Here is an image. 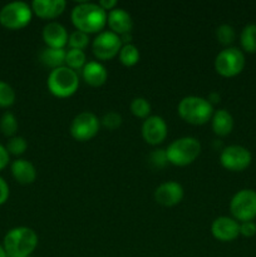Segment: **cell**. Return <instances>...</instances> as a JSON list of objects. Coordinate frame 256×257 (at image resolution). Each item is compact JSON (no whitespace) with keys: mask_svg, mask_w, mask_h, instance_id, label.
Here are the masks:
<instances>
[{"mask_svg":"<svg viewBox=\"0 0 256 257\" xmlns=\"http://www.w3.org/2000/svg\"><path fill=\"white\" fill-rule=\"evenodd\" d=\"M108 13L104 12L98 5V3L82 2L75 5L72 10V23L77 30L85 33V34H99L107 25Z\"/></svg>","mask_w":256,"mask_h":257,"instance_id":"obj_1","label":"cell"},{"mask_svg":"<svg viewBox=\"0 0 256 257\" xmlns=\"http://www.w3.org/2000/svg\"><path fill=\"white\" fill-rule=\"evenodd\" d=\"M38 242L39 237L33 228L19 226L8 231L3 246L8 257H28L34 252Z\"/></svg>","mask_w":256,"mask_h":257,"instance_id":"obj_2","label":"cell"},{"mask_svg":"<svg viewBox=\"0 0 256 257\" xmlns=\"http://www.w3.org/2000/svg\"><path fill=\"white\" fill-rule=\"evenodd\" d=\"M177 112L185 122L193 125H202L211 120L215 110L207 98L187 95L180 100Z\"/></svg>","mask_w":256,"mask_h":257,"instance_id":"obj_3","label":"cell"},{"mask_svg":"<svg viewBox=\"0 0 256 257\" xmlns=\"http://www.w3.org/2000/svg\"><path fill=\"white\" fill-rule=\"evenodd\" d=\"M201 153V143L195 137H181L175 140L166 150L168 163L177 167L191 165Z\"/></svg>","mask_w":256,"mask_h":257,"instance_id":"obj_4","label":"cell"},{"mask_svg":"<svg viewBox=\"0 0 256 257\" xmlns=\"http://www.w3.org/2000/svg\"><path fill=\"white\" fill-rule=\"evenodd\" d=\"M47 85L49 92L57 98H69L79 88V77L78 73L70 68L63 67L50 70L48 75Z\"/></svg>","mask_w":256,"mask_h":257,"instance_id":"obj_5","label":"cell"},{"mask_svg":"<svg viewBox=\"0 0 256 257\" xmlns=\"http://www.w3.org/2000/svg\"><path fill=\"white\" fill-rule=\"evenodd\" d=\"M33 18V10L24 2H12L0 10V24L10 30H19L29 25Z\"/></svg>","mask_w":256,"mask_h":257,"instance_id":"obj_6","label":"cell"},{"mask_svg":"<svg viewBox=\"0 0 256 257\" xmlns=\"http://www.w3.org/2000/svg\"><path fill=\"white\" fill-rule=\"evenodd\" d=\"M243 68H245V55L238 48H225L216 55L215 70L221 77H236L242 72Z\"/></svg>","mask_w":256,"mask_h":257,"instance_id":"obj_7","label":"cell"},{"mask_svg":"<svg viewBox=\"0 0 256 257\" xmlns=\"http://www.w3.org/2000/svg\"><path fill=\"white\" fill-rule=\"evenodd\" d=\"M230 211L236 221L246 222L256 217V192L253 190H241L230 201Z\"/></svg>","mask_w":256,"mask_h":257,"instance_id":"obj_8","label":"cell"},{"mask_svg":"<svg viewBox=\"0 0 256 257\" xmlns=\"http://www.w3.org/2000/svg\"><path fill=\"white\" fill-rule=\"evenodd\" d=\"M100 130V119L92 112H82L74 117L70 123V135L78 142H88L98 135Z\"/></svg>","mask_w":256,"mask_h":257,"instance_id":"obj_9","label":"cell"},{"mask_svg":"<svg viewBox=\"0 0 256 257\" xmlns=\"http://www.w3.org/2000/svg\"><path fill=\"white\" fill-rule=\"evenodd\" d=\"M123 43L119 35L110 30L100 32L92 43L93 54L99 60H110L119 54Z\"/></svg>","mask_w":256,"mask_h":257,"instance_id":"obj_10","label":"cell"},{"mask_svg":"<svg viewBox=\"0 0 256 257\" xmlns=\"http://www.w3.org/2000/svg\"><path fill=\"white\" fill-rule=\"evenodd\" d=\"M252 156L247 148L238 145L227 146L222 148L220 155V163L223 168L232 172L245 171L251 165Z\"/></svg>","mask_w":256,"mask_h":257,"instance_id":"obj_11","label":"cell"},{"mask_svg":"<svg viewBox=\"0 0 256 257\" xmlns=\"http://www.w3.org/2000/svg\"><path fill=\"white\" fill-rule=\"evenodd\" d=\"M167 123L160 115H150L142 124L143 140L151 146L161 145L167 137Z\"/></svg>","mask_w":256,"mask_h":257,"instance_id":"obj_12","label":"cell"},{"mask_svg":"<svg viewBox=\"0 0 256 257\" xmlns=\"http://www.w3.org/2000/svg\"><path fill=\"white\" fill-rule=\"evenodd\" d=\"M211 233L216 240L221 242H231L240 235V223L233 217L221 216L211 225Z\"/></svg>","mask_w":256,"mask_h":257,"instance_id":"obj_13","label":"cell"},{"mask_svg":"<svg viewBox=\"0 0 256 257\" xmlns=\"http://www.w3.org/2000/svg\"><path fill=\"white\" fill-rule=\"evenodd\" d=\"M183 187L178 182L175 181H167L163 182L156 188L155 191V200L158 205L163 207H173L178 205L182 201Z\"/></svg>","mask_w":256,"mask_h":257,"instance_id":"obj_14","label":"cell"},{"mask_svg":"<svg viewBox=\"0 0 256 257\" xmlns=\"http://www.w3.org/2000/svg\"><path fill=\"white\" fill-rule=\"evenodd\" d=\"M43 40L48 48H54V49H64L68 44L67 29L63 27L60 23L50 22L43 28Z\"/></svg>","mask_w":256,"mask_h":257,"instance_id":"obj_15","label":"cell"},{"mask_svg":"<svg viewBox=\"0 0 256 257\" xmlns=\"http://www.w3.org/2000/svg\"><path fill=\"white\" fill-rule=\"evenodd\" d=\"M30 7L38 18L53 20L64 13L67 3L64 0H34Z\"/></svg>","mask_w":256,"mask_h":257,"instance_id":"obj_16","label":"cell"},{"mask_svg":"<svg viewBox=\"0 0 256 257\" xmlns=\"http://www.w3.org/2000/svg\"><path fill=\"white\" fill-rule=\"evenodd\" d=\"M107 25L109 27L110 32L115 33L120 37L127 33H132L133 20L130 13L125 12L122 8H115L108 13Z\"/></svg>","mask_w":256,"mask_h":257,"instance_id":"obj_17","label":"cell"},{"mask_svg":"<svg viewBox=\"0 0 256 257\" xmlns=\"http://www.w3.org/2000/svg\"><path fill=\"white\" fill-rule=\"evenodd\" d=\"M82 75L84 82L90 87H102L108 78V72L104 65L99 62H87L84 68L82 69Z\"/></svg>","mask_w":256,"mask_h":257,"instance_id":"obj_18","label":"cell"},{"mask_svg":"<svg viewBox=\"0 0 256 257\" xmlns=\"http://www.w3.org/2000/svg\"><path fill=\"white\" fill-rule=\"evenodd\" d=\"M12 175L20 185H30L37 178V168L28 160H15L12 163Z\"/></svg>","mask_w":256,"mask_h":257,"instance_id":"obj_19","label":"cell"},{"mask_svg":"<svg viewBox=\"0 0 256 257\" xmlns=\"http://www.w3.org/2000/svg\"><path fill=\"white\" fill-rule=\"evenodd\" d=\"M211 125H212V131L216 136L226 137V136H228L232 132L233 118L228 110H215L212 118H211Z\"/></svg>","mask_w":256,"mask_h":257,"instance_id":"obj_20","label":"cell"},{"mask_svg":"<svg viewBox=\"0 0 256 257\" xmlns=\"http://www.w3.org/2000/svg\"><path fill=\"white\" fill-rule=\"evenodd\" d=\"M65 54H67L65 49H54V48L45 47L40 52L39 59L42 64L48 68H52L53 70L65 65Z\"/></svg>","mask_w":256,"mask_h":257,"instance_id":"obj_21","label":"cell"},{"mask_svg":"<svg viewBox=\"0 0 256 257\" xmlns=\"http://www.w3.org/2000/svg\"><path fill=\"white\" fill-rule=\"evenodd\" d=\"M241 47L247 53H256V24H248L240 35Z\"/></svg>","mask_w":256,"mask_h":257,"instance_id":"obj_22","label":"cell"},{"mask_svg":"<svg viewBox=\"0 0 256 257\" xmlns=\"http://www.w3.org/2000/svg\"><path fill=\"white\" fill-rule=\"evenodd\" d=\"M118 57H119V62L122 63L124 67H133V65H136L140 62L141 54L138 48L131 43V44L123 45Z\"/></svg>","mask_w":256,"mask_h":257,"instance_id":"obj_23","label":"cell"},{"mask_svg":"<svg viewBox=\"0 0 256 257\" xmlns=\"http://www.w3.org/2000/svg\"><path fill=\"white\" fill-rule=\"evenodd\" d=\"M85 64H87V57H85V53L83 50H68L67 54H65V67L77 72V70L83 69Z\"/></svg>","mask_w":256,"mask_h":257,"instance_id":"obj_24","label":"cell"},{"mask_svg":"<svg viewBox=\"0 0 256 257\" xmlns=\"http://www.w3.org/2000/svg\"><path fill=\"white\" fill-rule=\"evenodd\" d=\"M130 108L132 114L137 118H141V119H146V118L150 117L151 110H152L150 102L143 97H136L131 102Z\"/></svg>","mask_w":256,"mask_h":257,"instance_id":"obj_25","label":"cell"},{"mask_svg":"<svg viewBox=\"0 0 256 257\" xmlns=\"http://www.w3.org/2000/svg\"><path fill=\"white\" fill-rule=\"evenodd\" d=\"M0 131L5 137H14L18 131V120L10 112H5L0 119Z\"/></svg>","mask_w":256,"mask_h":257,"instance_id":"obj_26","label":"cell"},{"mask_svg":"<svg viewBox=\"0 0 256 257\" xmlns=\"http://www.w3.org/2000/svg\"><path fill=\"white\" fill-rule=\"evenodd\" d=\"M88 44H89V35L85 34V33L80 32V30H74V32L69 34L68 45H69L70 49H78L84 52Z\"/></svg>","mask_w":256,"mask_h":257,"instance_id":"obj_27","label":"cell"},{"mask_svg":"<svg viewBox=\"0 0 256 257\" xmlns=\"http://www.w3.org/2000/svg\"><path fill=\"white\" fill-rule=\"evenodd\" d=\"M15 102V90L8 83L0 80V108H9Z\"/></svg>","mask_w":256,"mask_h":257,"instance_id":"obj_28","label":"cell"},{"mask_svg":"<svg viewBox=\"0 0 256 257\" xmlns=\"http://www.w3.org/2000/svg\"><path fill=\"white\" fill-rule=\"evenodd\" d=\"M7 151L9 152V155L13 156H22L23 153H25L28 148V142L24 137H20V136H14V137L10 138L7 143Z\"/></svg>","mask_w":256,"mask_h":257,"instance_id":"obj_29","label":"cell"},{"mask_svg":"<svg viewBox=\"0 0 256 257\" xmlns=\"http://www.w3.org/2000/svg\"><path fill=\"white\" fill-rule=\"evenodd\" d=\"M216 37L222 45H230L235 40V29L230 24H222L216 29Z\"/></svg>","mask_w":256,"mask_h":257,"instance_id":"obj_30","label":"cell"},{"mask_svg":"<svg viewBox=\"0 0 256 257\" xmlns=\"http://www.w3.org/2000/svg\"><path fill=\"white\" fill-rule=\"evenodd\" d=\"M122 122V115L117 112H113V110L105 113L102 119H100V124H103V127H105L109 131H115L117 128H119Z\"/></svg>","mask_w":256,"mask_h":257,"instance_id":"obj_31","label":"cell"},{"mask_svg":"<svg viewBox=\"0 0 256 257\" xmlns=\"http://www.w3.org/2000/svg\"><path fill=\"white\" fill-rule=\"evenodd\" d=\"M148 161L152 167L163 168L168 163L166 150H155L153 152H151L148 156Z\"/></svg>","mask_w":256,"mask_h":257,"instance_id":"obj_32","label":"cell"},{"mask_svg":"<svg viewBox=\"0 0 256 257\" xmlns=\"http://www.w3.org/2000/svg\"><path fill=\"white\" fill-rule=\"evenodd\" d=\"M240 235L243 237H252L256 235V223L253 221H246L240 223Z\"/></svg>","mask_w":256,"mask_h":257,"instance_id":"obj_33","label":"cell"},{"mask_svg":"<svg viewBox=\"0 0 256 257\" xmlns=\"http://www.w3.org/2000/svg\"><path fill=\"white\" fill-rule=\"evenodd\" d=\"M9 198V186L4 178L0 177V206L4 205Z\"/></svg>","mask_w":256,"mask_h":257,"instance_id":"obj_34","label":"cell"},{"mask_svg":"<svg viewBox=\"0 0 256 257\" xmlns=\"http://www.w3.org/2000/svg\"><path fill=\"white\" fill-rule=\"evenodd\" d=\"M9 161H10L9 152H8L7 148H5L4 146L0 145V171L4 170V168L7 167Z\"/></svg>","mask_w":256,"mask_h":257,"instance_id":"obj_35","label":"cell"},{"mask_svg":"<svg viewBox=\"0 0 256 257\" xmlns=\"http://www.w3.org/2000/svg\"><path fill=\"white\" fill-rule=\"evenodd\" d=\"M117 4L118 3L115 2V0H100V2L98 3V5H99L104 12L108 13H109L110 10L115 9V8H117Z\"/></svg>","mask_w":256,"mask_h":257,"instance_id":"obj_36","label":"cell"},{"mask_svg":"<svg viewBox=\"0 0 256 257\" xmlns=\"http://www.w3.org/2000/svg\"><path fill=\"white\" fill-rule=\"evenodd\" d=\"M220 99H221V97H220V94H218L217 92H211L210 94H208V97H207V100L212 105L216 104V103L220 102Z\"/></svg>","mask_w":256,"mask_h":257,"instance_id":"obj_37","label":"cell"},{"mask_svg":"<svg viewBox=\"0 0 256 257\" xmlns=\"http://www.w3.org/2000/svg\"><path fill=\"white\" fill-rule=\"evenodd\" d=\"M0 257H8L7 252H5L4 246H3V245H0Z\"/></svg>","mask_w":256,"mask_h":257,"instance_id":"obj_38","label":"cell"},{"mask_svg":"<svg viewBox=\"0 0 256 257\" xmlns=\"http://www.w3.org/2000/svg\"><path fill=\"white\" fill-rule=\"evenodd\" d=\"M28 257H32V256H28Z\"/></svg>","mask_w":256,"mask_h":257,"instance_id":"obj_39","label":"cell"}]
</instances>
